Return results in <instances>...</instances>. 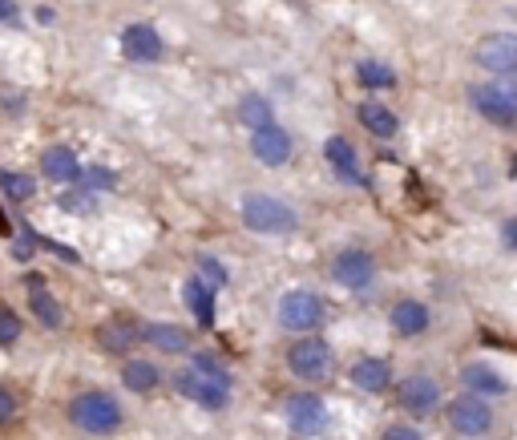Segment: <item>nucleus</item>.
I'll return each instance as SVG.
<instances>
[{
    "label": "nucleus",
    "mask_w": 517,
    "mask_h": 440,
    "mask_svg": "<svg viewBox=\"0 0 517 440\" xmlns=\"http://www.w3.org/2000/svg\"><path fill=\"white\" fill-rule=\"evenodd\" d=\"M69 420L89 436H114L122 428V404L110 392H81L69 404Z\"/></svg>",
    "instance_id": "obj_1"
},
{
    "label": "nucleus",
    "mask_w": 517,
    "mask_h": 440,
    "mask_svg": "<svg viewBox=\"0 0 517 440\" xmlns=\"http://www.w3.org/2000/svg\"><path fill=\"white\" fill-rule=\"evenodd\" d=\"M243 223L255 235H291L299 227V218L287 202H279L271 194H247L243 198Z\"/></svg>",
    "instance_id": "obj_2"
},
{
    "label": "nucleus",
    "mask_w": 517,
    "mask_h": 440,
    "mask_svg": "<svg viewBox=\"0 0 517 440\" xmlns=\"http://www.w3.org/2000/svg\"><path fill=\"white\" fill-rule=\"evenodd\" d=\"M469 101L477 105V114H485L497 126H513L517 122V81L513 77L469 89Z\"/></svg>",
    "instance_id": "obj_3"
},
{
    "label": "nucleus",
    "mask_w": 517,
    "mask_h": 440,
    "mask_svg": "<svg viewBox=\"0 0 517 440\" xmlns=\"http://www.w3.org/2000/svg\"><path fill=\"white\" fill-rule=\"evenodd\" d=\"M287 368L299 376V380H307V384H320V380H328L332 376V348L324 344V340H295L291 348H287Z\"/></svg>",
    "instance_id": "obj_4"
},
{
    "label": "nucleus",
    "mask_w": 517,
    "mask_h": 440,
    "mask_svg": "<svg viewBox=\"0 0 517 440\" xmlns=\"http://www.w3.org/2000/svg\"><path fill=\"white\" fill-rule=\"evenodd\" d=\"M275 315H279V327H287V332H312L324 319V299L316 291H287L279 299Z\"/></svg>",
    "instance_id": "obj_5"
},
{
    "label": "nucleus",
    "mask_w": 517,
    "mask_h": 440,
    "mask_svg": "<svg viewBox=\"0 0 517 440\" xmlns=\"http://www.w3.org/2000/svg\"><path fill=\"white\" fill-rule=\"evenodd\" d=\"M174 384H178V392H182L186 400H194V404H202V408H211V412H219V408L231 404V380L206 376V372H198V368H186Z\"/></svg>",
    "instance_id": "obj_6"
},
{
    "label": "nucleus",
    "mask_w": 517,
    "mask_h": 440,
    "mask_svg": "<svg viewBox=\"0 0 517 440\" xmlns=\"http://www.w3.org/2000/svg\"><path fill=\"white\" fill-rule=\"evenodd\" d=\"M449 424H453V432H461V436H485L489 428H493V408L481 400V396H461V400H453L449 404Z\"/></svg>",
    "instance_id": "obj_7"
},
{
    "label": "nucleus",
    "mask_w": 517,
    "mask_h": 440,
    "mask_svg": "<svg viewBox=\"0 0 517 440\" xmlns=\"http://www.w3.org/2000/svg\"><path fill=\"white\" fill-rule=\"evenodd\" d=\"M287 424H291V432H299V436H320V432L328 428V408H324V400L312 396V392L291 396V400H287Z\"/></svg>",
    "instance_id": "obj_8"
},
{
    "label": "nucleus",
    "mask_w": 517,
    "mask_h": 440,
    "mask_svg": "<svg viewBox=\"0 0 517 440\" xmlns=\"http://www.w3.org/2000/svg\"><path fill=\"white\" fill-rule=\"evenodd\" d=\"M332 275H336V283H340V287H348V291H364V287H372V279H376V259H372L368 251L348 247V251H340V255H336Z\"/></svg>",
    "instance_id": "obj_9"
},
{
    "label": "nucleus",
    "mask_w": 517,
    "mask_h": 440,
    "mask_svg": "<svg viewBox=\"0 0 517 440\" xmlns=\"http://www.w3.org/2000/svg\"><path fill=\"white\" fill-rule=\"evenodd\" d=\"M396 400H400V408H408L412 416H429V412L437 408V400H441V388H437L433 376H408V380H400Z\"/></svg>",
    "instance_id": "obj_10"
},
{
    "label": "nucleus",
    "mask_w": 517,
    "mask_h": 440,
    "mask_svg": "<svg viewBox=\"0 0 517 440\" xmlns=\"http://www.w3.org/2000/svg\"><path fill=\"white\" fill-rule=\"evenodd\" d=\"M477 61L493 73H513L517 69V37L513 33H489L477 45Z\"/></svg>",
    "instance_id": "obj_11"
},
{
    "label": "nucleus",
    "mask_w": 517,
    "mask_h": 440,
    "mask_svg": "<svg viewBox=\"0 0 517 440\" xmlns=\"http://www.w3.org/2000/svg\"><path fill=\"white\" fill-rule=\"evenodd\" d=\"M251 150H255V158H259V162H267V166H283V162L291 158V134H283L279 126L255 130Z\"/></svg>",
    "instance_id": "obj_12"
},
{
    "label": "nucleus",
    "mask_w": 517,
    "mask_h": 440,
    "mask_svg": "<svg viewBox=\"0 0 517 440\" xmlns=\"http://www.w3.org/2000/svg\"><path fill=\"white\" fill-rule=\"evenodd\" d=\"M122 49L130 61H158L162 57V37L150 25H130L122 33Z\"/></svg>",
    "instance_id": "obj_13"
},
{
    "label": "nucleus",
    "mask_w": 517,
    "mask_h": 440,
    "mask_svg": "<svg viewBox=\"0 0 517 440\" xmlns=\"http://www.w3.org/2000/svg\"><path fill=\"white\" fill-rule=\"evenodd\" d=\"M142 340L154 344L158 352H170V356H178V352L190 348V332H186V327H178V323H146L142 327Z\"/></svg>",
    "instance_id": "obj_14"
},
{
    "label": "nucleus",
    "mask_w": 517,
    "mask_h": 440,
    "mask_svg": "<svg viewBox=\"0 0 517 440\" xmlns=\"http://www.w3.org/2000/svg\"><path fill=\"white\" fill-rule=\"evenodd\" d=\"M392 327L400 336H421L425 327H429V307L425 303H417V299H400L396 307H392Z\"/></svg>",
    "instance_id": "obj_15"
},
{
    "label": "nucleus",
    "mask_w": 517,
    "mask_h": 440,
    "mask_svg": "<svg viewBox=\"0 0 517 440\" xmlns=\"http://www.w3.org/2000/svg\"><path fill=\"white\" fill-rule=\"evenodd\" d=\"M388 380H392V364H388V360L368 356V360H356V364H352V384L364 388V392H384Z\"/></svg>",
    "instance_id": "obj_16"
},
{
    "label": "nucleus",
    "mask_w": 517,
    "mask_h": 440,
    "mask_svg": "<svg viewBox=\"0 0 517 440\" xmlns=\"http://www.w3.org/2000/svg\"><path fill=\"white\" fill-rule=\"evenodd\" d=\"M97 340H101V348H106V352H118L122 356V352H130L142 340V327H134L130 319H114V323L101 327Z\"/></svg>",
    "instance_id": "obj_17"
},
{
    "label": "nucleus",
    "mask_w": 517,
    "mask_h": 440,
    "mask_svg": "<svg viewBox=\"0 0 517 440\" xmlns=\"http://www.w3.org/2000/svg\"><path fill=\"white\" fill-rule=\"evenodd\" d=\"M41 170H45L53 182H77V178H81L77 154H73L69 146H53V150H45V158H41Z\"/></svg>",
    "instance_id": "obj_18"
},
{
    "label": "nucleus",
    "mask_w": 517,
    "mask_h": 440,
    "mask_svg": "<svg viewBox=\"0 0 517 440\" xmlns=\"http://www.w3.org/2000/svg\"><path fill=\"white\" fill-rule=\"evenodd\" d=\"M182 295H186V307L194 311V319H198L202 327H211V323H215V303H211V287H206V283H202L198 275H194V279H186Z\"/></svg>",
    "instance_id": "obj_19"
},
{
    "label": "nucleus",
    "mask_w": 517,
    "mask_h": 440,
    "mask_svg": "<svg viewBox=\"0 0 517 440\" xmlns=\"http://www.w3.org/2000/svg\"><path fill=\"white\" fill-rule=\"evenodd\" d=\"M324 154H328V162H332V170L340 174V182H360V166H356V150L344 142V138H332L328 146H324Z\"/></svg>",
    "instance_id": "obj_20"
},
{
    "label": "nucleus",
    "mask_w": 517,
    "mask_h": 440,
    "mask_svg": "<svg viewBox=\"0 0 517 440\" xmlns=\"http://www.w3.org/2000/svg\"><path fill=\"white\" fill-rule=\"evenodd\" d=\"M461 380H465V388H469L473 396H501V392H505V380H501L493 368H485V364H469V368L461 372Z\"/></svg>",
    "instance_id": "obj_21"
},
{
    "label": "nucleus",
    "mask_w": 517,
    "mask_h": 440,
    "mask_svg": "<svg viewBox=\"0 0 517 440\" xmlns=\"http://www.w3.org/2000/svg\"><path fill=\"white\" fill-rule=\"evenodd\" d=\"M158 368L150 364V360H130L126 368H122V384L130 388V392H154L158 388Z\"/></svg>",
    "instance_id": "obj_22"
},
{
    "label": "nucleus",
    "mask_w": 517,
    "mask_h": 440,
    "mask_svg": "<svg viewBox=\"0 0 517 440\" xmlns=\"http://www.w3.org/2000/svg\"><path fill=\"white\" fill-rule=\"evenodd\" d=\"M360 122H364L376 138H392V134H396V114H392V109H384V105H376V101L360 105Z\"/></svg>",
    "instance_id": "obj_23"
},
{
    "label": "nucleus",
    "mask_w": 517,
    "mask_h": 440,
    "mask_svg": "<svg viewBox=\"0 0 517 440\" xmlns=\"http://www.w3.org/2000/svg\"><path fill=\"white\" fill-rule=\"evenodd\" d=\"M239 118L251 126V130H267L271 126V101L267 97H243V105H239Z\"/></svg>",
    "instance_id": "obj_24"
},
{
    "label": "nucleus",
    "mask_w": 517,
    "mask_h": 440,
    "mask_svg": "<svg viewBox=\"0 0 517 440\" xmlns=\"http://www.w3.org/2000/svg\"><path fill=\"white\" fill-rule=\"evenodd\" d=\"M29 287H33V311H37V319H41L45 327H61V307H57V299H53L49 291H41V279H29Z\"/></svg>",
    "instance_id": "obj_25"
},
{
    "label": "nucleus",
    "mask_w": 517,
    "mask_h": 440,
    "mask_svg": "<svg viewBox=\"0 0 517 440\" xmlns=\"http://www.w3.org/2000/svg\"><path fill=\"white\" fill-rule=\"evenodd\" d=\"M0 186H5V194H9L13 202H25V198L37 194V182H33L29 174H21V170H0Z\"/></svg>",
    "instance_id": "obj_26"
},
{
    "label": "nucleus",
    "mask_w": 517,
    "mask_h": 440,
    "mask_svg": "<svg viewBox=\"0 0 517 440\" xmlns=\"http://www.w3.org/2000/svg\"><path fill=\"white\" fill-rule=\"evenodd\" d=\"M356 73H360V81L364 85H372V89H388L396 77H392V69L388 65H380V61H360L356 65Z\"/></svg>",
    "instance_id": "obj_27"
},
{
    "label": "nucleus",
    "mask_w": 517,
    "mask_h": 440,
    "mask_svg": "<svg viewBox=\"0 0 517 440\" xmlns=\"http://www.w3.org/2000/svg\"><path fill=\"white\" fill-rule=\"evenodd\" d=\"M17 340H21V315H17L13 307L0 303V348H9V344H17Z\"/></svg>",
    "instance_id": "obj_28"
},
{
    "label": "nucleus",
    "mask_w": 517,
    "mask_h": 440,
    "mask_svg": "<svg viewBox=\"0 0 517 440\" xmlns=\"http://www.w3.org/2000/svg\"><path fill=\"white\" fill-rule=\"evenodd\" d=\"M198 279L211 283V287H223V283H227V271H223L215 259H198Z\"/></svg>",
    "instance_id": "obj_29"
},
{
    "label": "nucleus",
    "mask_w": 517,
    "mask_h": 440,
    "mask_svg": "<svg viewBox=\"0 0 517 440\" xmlns=\"http://www.w3.org/2000/svg\"><path fill=\"white\" fill-rule=\"evenodd\" d=\"M81 182H85V186H93V190H97V186L106 190V186H114V174H110V170H101V166H93V170H85V174H81Z\"/></svg>",
    "instance_id": "obj_30"
},
{
    "label": "nucleus",
    "mask_w": 517,
    "mask_h": 440,
    "mask_svg": "<svg viewBox=\"0 0 517 440\" xmlns=\"http://www.w3.org/2000/svg\"><path fill=\"white\" fill-rule=\"evenodd\" d=\"M61 206H65V210H73V214H81V210H89V206H93V198L81 190V194H65V198H61Z\"/></svg>",
    "instance_id": "obj_31"
},
{
    "label": "nucleus",
    "mask_w": 517,
    "mask_h": 440,
    "mask_svg": "<svg viewBox=\"0 0 517 440\" xmlns=\"http://www.w3.org/2000/svg\"><path fill=\"white\" fill-rule=\"evenodd\" d=\"M380 440H421V432H417V428H408V424H392Z\"/></svg>",
    "instance_id": "obj_32"
},
{
    "label": "nucleus",
    "mask_w": 517,
    "mask_h": 440,
    "mask_svg": "<svg viewBox=\"0 0 517 440\" xmlns=\"http://www.w3.org/2000/svg\"><path fill=\"white\" fill-rule=\"evenodd\" d=\"M17 416V400L5 392V388H0V424H9Z\"/></svg>",
    "instance_id": "obj_33"
},
{
    "label": "nucleus",
    "mask_w": 517,
    "mask_h": 440,
    "mask_svg": "<svg viewBox=\"0 0 517 440\" xmlns=\"http://www.w3.org/2000/svg\"><path fill=\"white\" fill-rule=\"evenodd\" d=\"M501 235H505V247H513V251H517V218H513V223H505V231H501Z\"/></svg>",
    "instance_id": "obj_34"
},
{
    "label": "nucleus",
    "mask_w": 517,
    "mask_h": 440,
    "mask_svg": "<svg viewBox=\"0 0 517 440\" xmlns=\"http://www.w3.org/2000/svg\"><path fill=\"white\" fill-rule=\"evenodd\" d=\"M13 17V0H0V21H9Z\"/></svg>",
    "instance_id": "obj_35"
}]
</instances>
